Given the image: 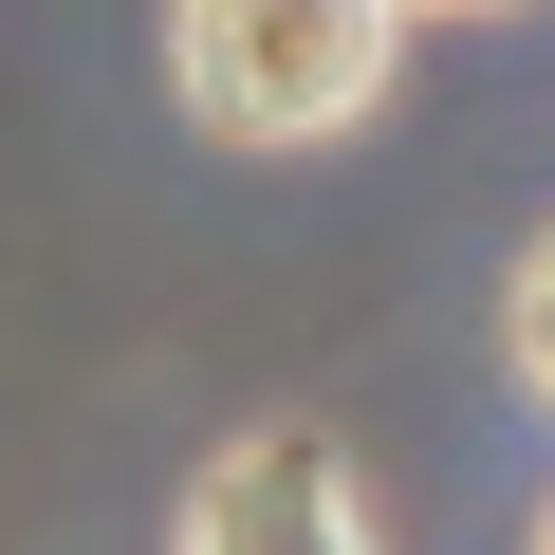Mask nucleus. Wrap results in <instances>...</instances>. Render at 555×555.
I'll list each match as a JSON object with an SVG mask.
<instances>
[{"label":"nucleus","mask_w":555,"mask_h":555,"mask_svg":"<svg viewBox=\"0 0 555 555\" xmlns=\"http://www.w3.org/2000/svg\"><path fill=\"white\" fill-rule=\"evenodd\" d=\"M408 75V0H167V93L222 149H334Z\"/></svg>","instance_id":"f257e3e1"},{"label":"nucleus","mask_w":555,"mask_h":555,"mask_svg":"<svg viewBox=\"0 0 555 555\" xmlns=\"http://www.w3.org/2000/svg\"><path fill=\"white\" fill-rule=\"evenodd\" d=\"M167 555H371V481L334 426H241V444H204Z\"/></svg>","instance_id":"f03ea898"},{"label":"nucleus","mask_w":555,"mask_h":555,"mask_svg":"<svg viewBox=\"0 0 555 555\" xmlns=\"http://www.w3.org/2000/svg\"><path fill=\"white\" fill-rule=\"evenodd\" d=\"M500 371L555 408V222H537V241H518V278H500Z\"/></svg>","instance_id":"7ed1b4c3"},{"label":"nucleus","mask_w":555,"mask_h":555,"mask_svg":"<svg viewBox=\"0 0 555 555\" xmlns=\"http://www.w3.org/2000/svg\"><path fill=\"white\" fill-rule=\"evenodd\" d=\"M408 20H500V0H408Z\"/></svg>","instance_id":"20e7f679"},{"label":"nucleus","mask_w":555,"mask_h":555,"mask_svg":"<svg viewBox=\"0 0 555 555\" xmlns=\"http://www.w3.org/2000/svg\"><path fill=\"white\" fill-rule=\"evenodd\" d=\"M537 555H555V500H537Z\"/></svg>","instance_id":"39448f33"}]
</instances>
